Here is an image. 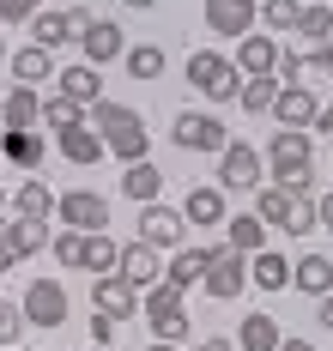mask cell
<instances>
[{
    "mask_svg": "<svg viewBox=\"0 0 333 351\" xmlns=\"http://www.w3.org/2000/svg\"><path fill=\"white\" fill-rule=\"evenodd\" d=\"M279 351H315L309 339H279Z\"/></svg>",
    "mask_w": 333,
    "mask_h": 351,
    "instance_id": "cell-50",
    "label": "cell"
},
{
    "mask_svg": "<svg viewBox=\"0 0 333 351\" xmlns=\"http://www.w3.org/2000/svg\"><path fill=\"white\" fill-rule=\"evenodd\" d=\"M12 212H18V218H49V212H55V194H49V182L25 176V182L12 188Z\"/></svg>",
    "mask_w": 333,
    "mask_h": 351,
    "instance_id": "cell-32",
    "label": "cell"
},
{
    "mask_svg": "<svg viewBox=\"0 0 333 351\" xmlns=\"http://www.w3.org/2000/svg\"><path fill=\"white\" fill-rule=\"evenodd\" d=\"M91 109H97V115H91V128L103 134V152H115L121 164H140V158L151 152V128H146V115H140V109L110 104V97H103V104H91Z\"/></svg>",
    "mask_w": 333,
    "mask_h": 351,
    "instance_id": "cell-2",
    "label": "cell"
},
{
    "mask_svg": "<svg viewBox=\"0 0 333 351\" xmlns=\"http://www.w3.org/2000/svg\"><path fill=\"white\" fill-rule=\"evenodd\" d=\"M31 36H37V49H61V43H73V25H67V12H37L31 19Z\"/></svg>",
    "mask_w": 333,
    "mask_h": 351,
    "instance_id": "cell-33",
    "label": "cell"
},
{
    "mask_svg": "<svg viewBox=\"0 0 333 351\" xmlns=\"http://www.w3.org/2000/svg\"><path fill=\"white\" fill-rule=\"evenodd\" d=\"M79 49H85L91 67H103V61H121V55H127V36H121L115 19H97L91 31H79Z\"/></svg>",
    "mask_w": 333,
    "mask_h": 351,
    "instance_id": "cell-17",
    "label": "cell"
},
{
    "mask_svg": "<svg viewBox=\"0 0 333 351\" xmlns=\"http://www.w3.org/2000/svg\"><path fill=\"white\" fill-rule=\"evenodd\" d=\"M0 243L12 248V261L42 254L49 248V218H12V224H0Z\"/></svg>",
    "mask_w": 333,
    "mask_h": 351,
    "instance_id": "cell-20",
    "label": "cell"
},
{
    "mask_svg": "<svg viewBox=\"0 0 333 351\" xmlns=\"http://www.w3.org/2000/svg\"><path fill=\"white\" fill-rule=\"evenodd\" d=\"M200 285H206V297H212V303H230V297H243V285H249V254H236V248H219Z\"/></svg>",
    "mask_w": 333,
    "mask_h": 351,
    "instance_id": "cell-9",
    "label": "cell"
},
{
    "mask_svg": "<svg viewBox=\"0 0 333 351\" xmlns=\"http://www.w3.org/2000/svg\"><path fill=\"white\" fill-rule=\"evenodd\" d=\"M315 224H321V230H333V194H321V200H315Z\"/></svg>",
    "mask_w": 333,
    "mask_h": 351,
    "instance_id": "cell-46",
    "label": "cell"
},
{
    "mask_svg": "<svg viewBox=\"0 0 333 351\" xmlns=\"http://www.w3.org/2000/svg\"><path fill=\"white\" fill-rule=\"evenodd\" d=\"M212 254H219V248H176V254H170V267H164V279L176 285V291H188V285H200L206 279V267H212Z\"/></svg>",
    "mask_w": 333,
    "mask_h": 351,
    "instance_id": "cell-22",
    "label": "cell"
},
{
    "mask_svg": "<svg viewBox=\"0 0 333 351\" xmlns=\"http://www.w3.org/2000/svg\"><path fill=\"white\" fill-rule=\"evenodd\" d=\"M42 121H49L55 134H61V128H79V121H85V104L61 97V91H49V97H42Z\"/></svg>",
    "mask_w": 333,
    "mask_h": 351,
    "instance_id": "cell-35",
    "label": "cell"
},
{
    "mask_svg": "<svg viewBox=\"0 0 333 351\" xmlns=\"http://www.w3.org/2000/svg\"><path fill=\"white\" fill-rule=\"evenodd\" d=\"M140 351H182V346H164V339H151V346H140Z\"/></svg>",
    "mask_w": 333,
    "mask_h": 351,
    "instance_id": "cell-53",
    "label": "cell"
},
{
    "mask_svg": "<svg viewBox=\"0 0 333 351\" xmlns=\"http://www.w3.org/2000/svg\"><path fill=\"white\" fill-rule=\"evenodd\" d=\"M121 6H134V12H151V6H158V0H121Z\"/></svg>",
    "mask_w": 333,
    "mask_h": 351,
    "instance_id": "cell-52",
    "label": "cell"
},
{
    "mask_svg": "<svg viewBox=\"0 0 333 351\" xmlns=\"http://www.w3.org/2000/svg\"><path fill=\"white\" fill-rule=\"evenodd\" d=\"M279 315H267V309H255V315H243V327H236V346L243 351H279Z\"/></svg>",
    "mask_w": 333,
    "mask_h": 351,
    "instance_id": "cell-25",
    "label": "cell"
},
{
    "mask_svg": "<svg viewBox=\"0 0 333 351\" xmlns=\"http://www.w3.org/2000/svg\"><path fill=\"white\" fill-rule=\"evenodd\" d=\"M55 145H61V158H67V164H79V170H91V164L103 158V134H97L91 121H79V128H61V134H55Z\"/></svg>",
    "mask_w": 333,
    "mask_h": 351,
    "instance_id": "cell-19",
    "label": "cell"
},
{
    "mask_svg": "<svg viewBox=\"0 0 333 351\" xmlns=\"http://www.w3.org/2000/svg\"><path fill=\"white\" fill-rule=\"evenodd\" d=\"M267 170H273L279 188L309 194V188H315V134H303V128H279V134L267 140Z\"/></svg>",
    "mask_w": 333,
    "mask_h": 351,
    "instance_id": "cell-1",
    "label": "cell"
},
{
    "mask_svg": "<svg viewBox=\"0 0 333 351\" xmlns=\"http://www.w3.org/2000/svg\"><path fill=\"white\" fill-rule=\"evenodd\" d=\"M18 309H25V321L31 327H42V333H55V327H67V285H55V279H31L25 285V297H18Z\"/></svg>",
    "mask_w": 333,
    "mask_h": 351,
    "instance_id": "cell-5",
    "label": "cell"
},
{
    "mask_svg": "<svg viewBox=\"0 0 333 351\" xmlns=\"http://www.w3.org/2000/svg\"><path fill=\"white\" fill-rule=\"evenodd\" d=\"M6 67H12V79H18V85H31V91H37V79H55V55L31 43V49L6 55Z\"/></svg>",
    "mask_w": 333,
    "mask_h": 351,
    "instance_id": "cell-30",
    "label": "cell"
},
{
    "mask_svg": "<svg viewBox=\"0 0 333 351\" xmlns=\"http://www.w3.org/2000/svg\"><path fill=\"white\" fill-rule=\"evenodd\" d=\"M291 200H297V194H291V188H279V182H273V188H260V224H273V230H285V218H291Z\"/></svg>",
    "mask_w": 333,
    "mask_h": 351,
    "instance_id": "cell-34",
    "label": "cell"
},
{
    "mask_svg": "<svg viewBox=\"0 0 333 351\" xmlns=\"http://www.w3.org/2000/svg\"><path fill=\"white\" fill-rule=\"evenodd\" d=\"M297 31L309 36V43H333V6H303Z\"/></svg>",
    "mask_w": 333,
    "mask_h": 351,
    "instance_id": "cell-39",
    "label": "cell"
},
{
    "mask_svg": "<svg viewBox=\"0 0 333 351\" xmlns=\"http://www.w3.org/2000/svg\"><path fill=\"white\" fill-rule=\"evenodd\" d=\"M279 85H315V79H333V43H315L309 55L297 49H279V67H273Z\"/></svg>",
    "mask_w": 333,
    "mask_h": 351,
    "instance_id": "cell-8",
    "label": "cell"
},
{
    "mask_svg": "<svg viewBox=\"0 0 333 351\" xmlns=\"http://www.w3.org/2000/svg\"><path fill=\"white\" fill-rule=\"evenodd\" d=\"M188 85L206 91L212 104H230V97L243 91V73L230 67V55H219V49H194V55H188Z\"/></svg>",
    "mask_w": 333,
    "mask_h": 351,
    "instance_id": "cell-4",
    "label": "cell"
},
{
    "mask_svg": "<svg viewBox=\"0 0 333 351\" xmlns=\"http://www.w3.org/2000/svg\"><path fill=\"white\" fill-rule=\"evenodd\" d=\"M297 19H303V0H260V25H267V36L273 31H297Z\"/></svg>",
    "mask_w": 333,
    "mask_h": 351,
    "instance_id": "cell-37",
    "label": "cell"
},
{
    "mask_svg": "<svg viewBox=\"0 0 333 351\" xmlns=\"http://www.w3.org/2000/svg\"><path fill=\"white\" fill-rule=\"evenodd\" d=\"M0 121H6V134H12V128H37L42 121V97L31 91V85H12L6 104H0Z\"/></svg>",
    "mask_w": 333,
    "mask_h": 351,
    "instance_id": "cell-26",
    "label": "cell"
},
{
    "mask_svg": "<svg viewBox=\"0 0 333 351\" xmlns=\"http://www.w3.org/2000/svg\"><path fill=\"white\" fill-rule=\"evenodd\" d=\"M0 61H6V49H0Z\"/></svg>",
    "mask_w": 333,
    "mask_h": 351,
    "instance_id": "cell-57",
    "label": "cell"
},
{
    "mask_svg": "<svg viewBox=\"0 0 333 351\" xmlns=\"http://www.w3.org/2000/svg\"><path fill=\"white\" fill-rule=\"evenodd\" d=\"M121 194H127V200H140V206H151V200L164 194V170H158L151 158L127 164V170H121Z\"/></svg>",
    "mask_w": 333,
    "mask_h": 351,
    "instance_id": "cell-23",
    "label": "cell"
},
{
    "mask_svg": "<svg viewBox=\"0 0 333 351\" xmlns=\"http://www.w3.org/2000/svg\"><path fill=\"white\" fill-rule=\"evenodd\" d=\"M194 351H236V339H224V333H212V339H200Z\"/></svg>",
    "mask_w": 333,
    "mask_h": 351,
    "instance_id": "cell-48",
    "label": "cell"
},
{
    "mask_svg": "<svg viewBox=\"0 0 333 351\" xmlns=\"http://www.w3.org/2000/svg\"><path fill=\"white\" fill-rule=\"evenodd\" d=\"M115 327H121V321H110V315H97V309H91V346H110Z\"/></svg>",
    "mask_w": 333,
    "mask_h": 351,
    "instance_id": "cell-44",
    "label": "cell"
},
{
    "mask_svg": "<svg viewBox=\"0 0 333 351\" xmlns=\"http://www.w3.org/2000/svg\"><path fill=\"white\" fill-rule=\"evenodd\" d=\"M91 351H110V346H91Z\"/></svg>",
    "mask_w": 333,
    "mask_h": 351,
    "instance_id": "cell-56",
    "label": "cell"
},
{
    "mask_svg": "<svg viewBox=\"0 0 333 351\" xmlns=\"http://www.w3.org/2000/svg\"><path fill=\"white\" fill-rule=\"evenodd\" d=\"M249 285H260V291H285V285H291V261L273 254V248H255V254H249Z\"/></svg>",
    "mask_w": 333,
    "mask_h": 351,
    "instance_id": "cell-28",
    "label": "cell"
},
{
    "mask_svg": "<svg viewBox=\"0 0 333 351\" xmlns=\"http://www.w3.org/2000/svg\"><path fill=\"white\" fill-rule=\"evenodd\" d=\"M67 25H73V36H79V31L97 25V12H91V6H67Z\"/></svg>",
    "mask_w": 333,
    "mask_h": 351,
    "instance_id": "cell-45",
    "label": "cell"
},
{
    "mask_svg": "<svg viewBox=\"0 0 333 351\" xmlns=\"http://www.w3.org/2000/svg\"><path fill=\"white\" fill-rule=\"evenodd\" d=\"M140 309H146V327L164 339V346H182L188 339V309H182V291L170 279H158L140 291Z\"/></svg>",
    "mask_w": 333,
    "mask_h": 351,
    "instance_id": "cell-3",
    "label": "cell"
},
{
    "mask_svg": "<svg viewBox=\"0 0 333 351\" xmlns=\"http://www.w3.org/2000/svg\"><path fill=\"white\" fill-rule=\"evenodd\" d=\"M121 61H127V73H134V79H158V73L170 67V55H164L158 43H140V49H127Z\"/></svg>",
    "mask_w": 333,
    "mask_h": 351,
    "instance_id": "cell-36",
    "label": "cell"
},
{
    "mask_svg": "<svg viewBox=\"0 0 333 351\" xmlns=\"http://www.w3.org/2000/svg\"><path fill=\"white\" fill-rule=\"evenodd\" d=\"M0 158H6V164H12L18 176H31V170H42L49 145H42V134H37V128H12V134L0 140Z\"/></svg>",
    "mask_w": 333,
    "mask_h": 351,
    "instance_id": "cell-18",
    "label": "cell"
},
{
    "mask_svg": "<svg viewBox=\"0 0 333 351\" xmlns=\"http://www.w3.org/2000/svg\"><path fill=\"white\" fill-rule=\"evenodd\" d=\"M6 273H12V248L0 243V279H6Z\"/></svg>",
    "mask_w": 333,
    "mask_h": 351,
    "instance_id": "cell-51",
    "label": "cell"
},
{
    "mask_svg": "<svg viewBox=\"0 0 333 351\" xmlns=\"http://www.w3.org/2000/svg\"><path fill=\"white\" fill-rule=\"evenodd\" d=\"M236 97H243V109H249V115H267V109H273V97H279V79H243V91H236Z\"/></svg>",
    "mask_w": 333,
    "mask_h": 351,
    "instance_id": "cell-38",
    "label": "cell"
},
{
    "mask_svg": "<svg viewBox=\"0 0 333 351\" xmlns=\"http://www.w3.org/2000/svg\"><path fill=\"white\" fill-rule=\"evenodd\" d=\"M115 267H121V243H115L110 230H91V237H85V273L103 279V273H115Z\"/></svg>",
    "mask_w": 333,
    "mask_h": 351,
    "instance_id": "cell-31",
    "label": "cell"
},
{
    "mask_svg": "<svg viewBox=\"0 0 333 351\" xmlns=\"http://www.w3.org/2000/svg\"><path fill=\"white\" fill-rule=\"evenodd\" d=\"M170 140L182 145V152H224L230 145V128H224L219 115H206V109H182L176 128H170Z\"/></svg>",
    "mask_w": 333,
    "mask_h": 351,
    "instance_id": "cell-7",
    "label": "cell"
},
{
    "mask_svg": "<svg viewBox=\"0 0 333 351\" xmlns=\"http://www.w3.org/2000/svg\"><path fill=\"white\" fill-rule=\"evenodd\" d=\"M182 218L194 224V230H212V224H224V188H188Z\"/></svg>",
    "mask_w": 333,
    "mask_h": 351,
    "instance_id": "cell-24",
    "label": "cell"
},
{
    "mask_svg": "<svg viewBox=\"0 0 333 351\" xmlns=\"http://www.w3.org/2000/svg\"><path fill=\"white\" fill-rule=\"evenodd\" d=\"M236 43H243V49H236L230 67L243 73V79H273V67H279V36L249 31V36H236Z\"/></svg>",
    "mask_w": 333,
    "mask_h": 351,
    "instance_id": "cell-14",
    "label": "cell"
},
{
    "mask_svg": "<svg viewBox=\"0 0 333 351\" xmlns=\"http://www.w3.org/2000/svg\"><path fill=\"white\" fill-rule=\"evenodd\" d=\"M291 285L303 291V297H328L333 291V261L328 254H303V261L291 267Z\"/></svg>",
    "mask_w": 333,
    "mask_h": 351,
    "instance_id": "cell-29",
    "label": "cell"
},
{
    "mask_svg": "<svg viewBox=\"0 0 333 351\" xmlns=\"http://www.w3.org/2000/svg\"><path fill=\"white\" fill-rule=\"evenodd\" d=\"M55 218L67 224V230H103L110 224V200L97 194V188H67V194H55Z\"/></svg>",
    "mask_w": 333,
    "mask_h": 351,
    "instance_id": "cell-6",
    "label": "cell"
},
{
    "mask_svg": "<svg viewBox=\"0 0 333 351\" xmlns=\"http://www.w3.org/2000/svg\"><path fill=\"white\" fill-rule=\"evenodd\" d=\"M25 327H31V321H25V309L0 297V351H12V346H18V333H25Z\"/></svg>",
    "mask_w": 333,
    "mask_h": 351,
    "instance_id": "cell-40",
    "label": "cell"
},
{
    "mask_svg": "<svg viewBox=\"0 0 333 351\" xmlns=\"http://www.w3.org/2000/svg\"><path fill=\"white\" fill-rule=\"evenodd\" d=\"M224 248H236V254L267 248V224H260V212H236V218H224Z\"/></svg>",
    "mask_w": 333,
    "mask_h": 351,
    "instance_id": "cell-27",
    "label": "cell"
},
{
    "mask_svg": "<svg viewBox=\"0 0 333 351\" xmlns=\"http://www.w3.org/2000/svg\"><path fill=\"white\" fill-rule=\"evenodd\" d=\"M182 230H188V218H182L176 206H164V200H151V206H140V243H151L158 254L182 243Z\"/></svg>",
    "mask_w": 333,
    "mask_h": 351,
    "instance_id": "cell-12",
    "label": "cell"
},
{
    "mask_svg": "<svg viewBox=\"0 0 333 351\" xmlns=\"http://www.w3.org/2000/svg\"><path fill=\"white\" fill-rule=\"evenodd\" d=\"M0 140H6V121H0Z\"/></svg>",
    "mask_w": 333,
    "mask_h": 351,
    "instance_id": "cell-55",
    "label": "cell"
},
{
    "mask_svg": "<svg viewBox=\"0 0 333 351\" xmlns=\"http://www.w3.org/2000/svg\"><path fill=\"white\" fill-rule=\"evenodd\" d=\"M309 230H321V224H315V200L297 194V200H291V218H285V237H309Z\"/></svg>",
    "mask_w": 333,
    "mask_h": 351,
    "instance_id": "cell-41",
    "label": "cell"
},
{
    "mask_svg": "<svg viewBox=\"0 0 333 351\" xmlns=\"http://www.w3.org/2000/svg\"><path fill=\"white\" fill-rule=\"evenodd\" d=\"M260 19V0H206V25L219 36H249Z\"/></svg>",
    "mask_w": 333,
    "mask_h": 351,
    "instance_id": "cell-15",
    "label": "cell"
},
{
    "mask_svg": "<svg viewBox=\"0 0 333 351\" xmlns=\"http://www.w3.org/2000/svg\"><path fill=\"white\" fill-rule=\"evenodd\" d=\"M91 309L110 315V321H134V315H140V291L121 279V273H103V279L91 285Z\"/></svg>",
    "mask_w": 333,
    "mask_h": 351,
    "instance_id": "cell-11",
    "label": "cell"
},
{
    "mask_svg": "<svg viewBox=\"0 0 333 351\" xmlns=\"http://www.w3.org/2000/svg\"><path fill=\"white\" fill-rule=\"evenodd\" d=\"M42 0H0V25H31Z\"/></svg>",
    "mask_w": 333,
    "mask_h": 351,
    "instance_id": "cell-43",
    "label": "cell"
},
{
    "mask_svg": "<svg viewBox=\"0 0 333 351\" xmlns=\"http://www.w3.org/2000/svg\"><path fill=\"white\" fill-rule=\"evenodd\" d=\"M55 79H61V85H55L61 97H73V104H103V79H97L91 61H73V67H61Z\"/></svg>",
    "mask_w": 333,
    "mask_h": 351,
    "instance_id": "cell-21",
    "label": "cell"
},
{
    "mask_svg": "<svg viewBox=\"0 0 333 351\" xmlns=\"http://www.w3.org/2000/svg\"><path fill=\"white\" fill-rule=\"evenodd\" d=\"M315 128H321V134H333V104L321 109V115H315Z\"/></svg>",
    "mask_w": 333,
    "mask_h": 351,
    "instance_id": "cell-49",
    "label": "cell"
},
{
    "mask_svg": "<svg viewBox=\"0 0 333 351\" xmlns=\"http://www.w3.org/2000/svg\"><path fill=\"white\" fill-rule=\"evenodd\" d=\"M49 248H55V261H61V267H85V230H61Z\"/></svg>",
    "mask_w": 333,
    "mask_h": 351,
    "instance_id": "cell-42",
    "label": "cell"
},
{
    "mask_svg": "<svg viewBox=\"0 0 333 351\" xmlns=\"http://www.w3.org/2000/svg\"><path fill=\"white\" fill-rule=\"evenodd\" d=\"M315 321L333 333V291H328V297H315Z\"/></svg>",
    "mask_w": 333,
    "mask_h": 351,
    "instance_id": "cell-47",
    "label": "cell"
},
{
    "mask_svg": "<svg viewBox=\"0 0 333 351\" xmlns=\"http://www.w3.org/2000/svg\"><path fill=\"white\" fill-rule=\"evenodd\" d=\"M219 188L243 194V188H260V152L249 140H230L219 152Z\"/></svg>",
    "mask_w": 333,
    "mask_h": 351,
    "instance_id": "cell-10",
    "label": "cell"
},
{
    "mask_svg": "<svg viewBox=\"0 0 333 351\" xmlns=\"http://www.w3.org/2000/svg\"><path fill=\"white\" fill-rule=\"evenodd\" d=\"M0 206H6V188H0Z\"/></svg>",
    "mask_w": 333,
    "mask_h": 351,
    "instance_id": "cell-54",
    "label": "cell"
},
{
    "mask_svg": "<svg viewBox=\"0 0 333 351\" xmlns=\"http://www.w3.org/2000/svg\"><path fill=\"white\" fill-rule=\"evenodd\" d=\"M267 115H279V128H303V134H315L321 104H315V91H309V85H279V97H273Z\"/></svg>",
    "mask_w": 333,
    "mask_h": 351,
    "instance_id": "cell-13",
    "label": "cell"
},
{
    "mask_svg": "<svg viewBox=\"0 0 333 351\" xmlns=\"http://www.w3.org/2000/svg\"><path fill=\"white\" fill-rule=\"evenodd\" d=\"M115 273L134 285V291H146V285L164 279V261H158V248H151V243L134 237V243H121V267H115Z\"/></svg>",
    "mask_w": 333,
    "mask_h": 351,
    "instance_id": "cell-16",
    "label": "cell"
}]
</instances>
